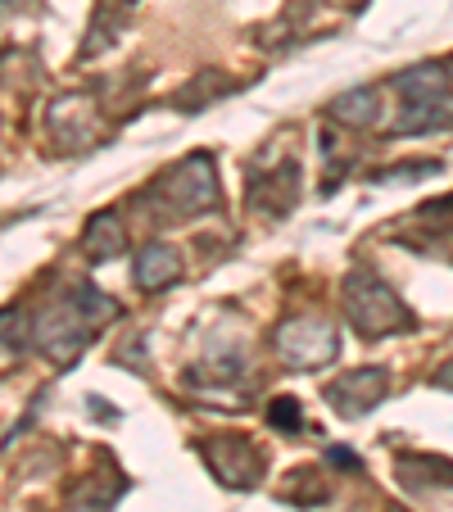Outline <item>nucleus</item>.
I'll list each match as a JSON object with an SVG mask.
<instances>
[{
	"label": "nucleus",
	"mask_w": 453,
	"mask_h": 512,
	"mask_svg": "<svg viewBox=\"0 0 453 512\" xmlns=\"http://www.w3.org/2000/svg\"><path fill=\"white\" fill-rule=\"evenodd\" d=\"M109 318H118V304L109 300V295H100L96 286H78L32 322V345H37L50 363L64 368V363H73V358L96 340L100 322H109Z\"/></svg>",
	"instance_id": "nucleus-1"
},
{
	"label": "nucleus",
	"mask_w": 453,
	"mask_h": 512,
	"mask_svg": "<svg viewBox=\"0 0 453 512\" xmlns=\"http://www.w3.org/2000/svg\"><path fill=\"white\" fill-rule=\"evenodd\" d=\"M145 200L155 204L164 218L159 223H177V218H191V213H209L218 209L222 191H218V159L209 150H195L182 164H173L168 173L155 177Z\"/></svg>",
	"instance_id": "nucleus-2"
},
{
	"label": "nucleus",
	"mask_w": 453,
	"mask_h": 512,
	"mask_svg": "<svg viewBox=\"0 0 453 512\" xmlns=\"http://www.w3.org/2000/svg\"><path fill=\"white\" fill-rule=\"evenodd\" d=\"M340 304H345L349 327L367 340L395 336V331H413V313H408V304L367 268H354L345 277V286H340Z\"/></svg>",
	"instance_id": "nucleus-3"
},
{
	"label": "nucleus",
	"mask_w": 453,
	"mask_h": 512,
	"mask_svg": "<svg viewBox=\"0 0 453 512\" xmlns=\"http://www.w3.org/2000/svg\"><path fill=\"white\" fill-rule=\"evenodd\" d=\"M449 73L435 64H417L408 73H399V109L395 118V136H422V132H444L453 127V87Z\"/></svg>",
	"instance_id": "nucleus-4"
},
{
	"label": "nucleus",
	"mask_w": 453,
	"mask_h": 512,
	"mask_svg": "<svg viewBox=\"0 0 453 512\" xmlns=\"http://www.w3.org/2000/svg\"><path fill=\"white\" fill-rule=\"evenodd\" d=\"M277 354H281L286 368L313 372V368H322V363H331V358L340 354V336L327 318L304 313V318H290V322L277 327Z\"/></svg>",
	"instance_id": "nucleus-5"
},
{
	"label": "nucleus",
	"mask_w": 453,
	"mask_h": 512,
	"mask_svg": "<svg viewBox=\"0 0 453 512\" xmlns=\"http://www.w3.org/2000/svg\"><path fill=\"white\" fill-rule=\"evenodd\" d=\"M200 454H204V463H209V472L218 476L227 490H250V485H259L263 458L245 435H218V440H204Z\"/></svg>",
	"instance_id": "nucleus-6"
},
{
	"label": "nucleus",
	"mask_w": 453,
	"mask_h": 512,
	"mask_svg": "<svg viewBox=\"0 0 453 512\" xmlns=\"http://www.w3.org/2000/svg\"><path fill=\"white\" fill-rule=\"evenodd\" d=\"M390 390V372L386 368H354L345 377H336L327 386V404L336 408L340 417H363L372 413Z\"/></svg>",
	"instance_id": "nucleus-7"
},
{
	"label": "nucleus",
	"mask_w": 453,
	"mask_h": 512,
	"mask_svg": "<svg viewBox=\"0 0 453 512\" xmlns=\"http://www.w3.org/2000/svg\"><path fill=\"white\" fill-rule=\"evenodd\" d=\"M100 109L91 96H59L50 105V136H55L64 150H87L100 136Z\"/></svg>",
	"instance_id": "nucleus-8"
},
{
	"label": "nucleus",
	"mask_w": 453,
	"mask_h": 512,
	"mask_svg": "<svg viewBox=\"0 0 453 512\" xmlns=\"http://www.w3.org/2000/svg\"><path fill=\"white\" fill-rule=\"evenodd\" d=\"M299 200V164L295 159H281L277 168H259V173H250V204L259 213H268V218H281V213H290Z\"/></svg>",
	"instance_id": "nucleus-9"
},
{
	"label": "nucleus",
	"mask_w": 453,
	"mask_h": 512,
	"mask_svg": "<svg viewBox=\"0 0 453 512\" xmlns=\"http://www.w3.org/2000/svg\"><path fill=\"white\" fill-rule=\"evenodd\" d=\"M399 485L404 490H453V463L435 454H399Z\"/></svg>",
	"instance_id": "nucleus-10"
},
{
	"label": "nucleus",
	"mask_w": 453,
	"mask_h": 512,
	"mask_svg": "<svg viewBox=\"0 0 453 512\" xmlns=\"http://www.w3.org/2000/svg\"><path fill=\"white\" fill-rule=\"evenodd\" d=\"M173 281H182V254L173 245H145L136 254V286L141 290H168Z\"/></svg>",
	"instance_id": "nucleus-11"
},
{
	"label": "nucleus",
	"mask_w": 453,
	"mask_h": 512,
	"mask_svg": "<svg viewBox=\"0 0 453 512\" xmlns=\"http://www.w3.org/2000/svg\"><path fill=\"white\" fill-rule=\"evenodd\" d=\"M127 250V227L118 213H96L87 223V232H82V254H91L96 263L105 259H118V254Z\"/></svg>",
	"instance_id": "nucleus-12"
},
{
	"label": "nucleus",
	"mask_w": 453,
	"mask_h": 512,
	"mask_svg": "<svg viewBox=\"0 0 453 512\" xmlns=\"http://www.w3.org/2000/svg\"><path fill=\"white\" fill-rule=\"evenodd\" d=\"M336 123H345V127H376L381 123V91L376 87H354V91H345V96H336L331 100V109H327Z\"/></svg>",
	"instance_id": "nucleus-13"
},
{
	"label": "nucleus",
	"mask_w": 453,
	"mask_h": 512,
	"mask_svg": "<svg viewBox=\"0 0 453 512\" xmlns=\"http://www.w3.org/2000/svg\"><path fill=\"white\" fill-rule=\"evenodd\" d=\"M123 490H127V481L114 472V467H105V472H91L87 481L73 485V503H78V508H87V512H109Z\"/></svg>",
	"instance_id": "nucleus-14"
},
{
	"label": "nucleus",
	"mask_w": 453,
	"mask_h": 512,
	"mask_svg": "<svg viewBox=\"0 0 453 512\" xmlns=\"http://www.w3.org/2000/svg\"><path fill=\"white\" fill-rule=\"evenodd\" d=\"M132 5L136 0H100L96 5V19H91V32H87V46H82V55H100L105 50V28H109V41L123 32V23H127V14H132Z\"/></svg>",
	"instance_id": "nucleus-15"
},
{
	"label": "nucleus",
	"mask_w": 453,
	"mask_h": 512,
	"mask_svg": "<svg viewBox=\"0 0 453 512\" xmlns=\"http://www.w3.org/2000/svg\"><path fill=\"white\" fill-rule=\"evenodd\" d=\"M222 91H236V82L232 78H218V73H200L191 87L177 91V105H182L186 114H200V105H209V100L222 96Z\"/></svg>",
	"instance_id": "nucleus-16"
},
{
	"label": "nucleus",
	"mask_w": 453,
	"mask_h": 512,
	"mask_svg": "<svg viewBox=\"0 0 453 512\" xmlns=\"http://www.w3.org/2000/svg\"><path fill=\"white\" fill-rule=\"evenodd\" d=\"M268 422L277 426V431H299V426H304V413H299V404L290 395H281V399H272Z\"/></svg>",
	"instance_id": "nucleus-17"
},
{
	"label": "nucleus",
	"mask_w": 453,
	"mask_h": 512,
	"mask_svg": "<svg viewBox=\"0 0 453 512\" xmlns=\"http://www.w3.org/2000/svg\"><path fill=\"white\" fill-rule=\"evenodd\" d=\"M431 386H440V390H453V358H449V363H440V368L431 372Z\"/></svg>",
	"instance_id": "nucleus-18"
},
{
	"label": "nucleus",
	"mask_w": 453,
	"mask_h": 512,
	"mask_svg": "<svg viewBox=\"0 0 453 512\" xmlns=\"http://www.w3.org/2000/svg\"><path fill=\"white\" fill-rule=\"evenodd\" d=\"M444 73H449V78H453V55H449V68H444Z\"/></svg>",
	"instance_id": "nucleus-19"
},
{
	"label": "nucleus",
	"mask_w": 453,
	"mask_h": 512,
	"mask_svg": "<svg viewBox=\"0 0 453 512\" xmlns=\"http://www.w3.org/2000/svg\"><path fill=\"white\" fill-rule=\"evenodd\" d=\"M336 5H358V0H336Z\"/></svg>",
	"instance_id": "nucleus-20"
}]
</instances>
